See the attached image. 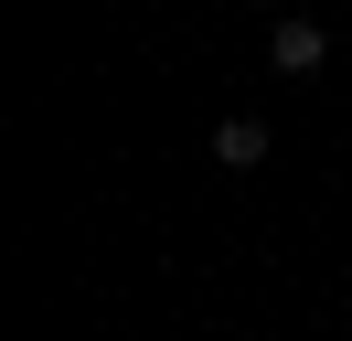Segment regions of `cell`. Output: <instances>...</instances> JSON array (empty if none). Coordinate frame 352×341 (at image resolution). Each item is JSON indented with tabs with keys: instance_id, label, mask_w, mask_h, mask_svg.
I'll use <instances>...</instances> for the list:
<instances>
[{
	"instance_id": "cell-2",
	"label": "cell",
	"mask_w": 352,
	"mask_h": 341,
	"mask_svg": "<svg viewBox=\"0 0 352 341\" xmlns=\"http://www.w3.org/2000/svg\"><path fill=\"white\" fill-rule=\"evenodd\" d=\"M267 149H278V139H267V118H224V128H214V160H224V170H256Z\"/></svg>"
},
{
	"instance_id": "cell-1",
	"label": "cell",
	"mask_w": 352,
	"mask_h": 341,
	"mask_svg": "<svg viewBox=\"0 0 352 341\" xmlns=\"http://www.w3.org/2000/svg\"><path fill=\"white\" fill-rule=\"evenodd\" d=\"M267 64H278V75H320V64H331V32L309 11H288L278 32H267Z\"/></svg>"
}]
</instances>
